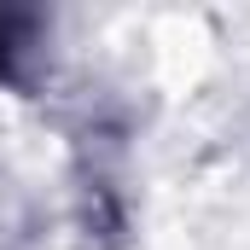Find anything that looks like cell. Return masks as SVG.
I'll list each match as a JSON object with an SVG mask.
<instances>
[{"label":"cell","instance_id":"obj_1","mask_svg":"<svg viewBox=\"0 0 250 250\" xmlns=\"http://www.w3.org/2000/svg\"><path fill=\"white\" fill-rule=\"evenodd\" d=\"M29 12H0V82L18 76V59L29 53Z\"/></svg>","mask_w":250,"mask_h":250}]
</instances>
